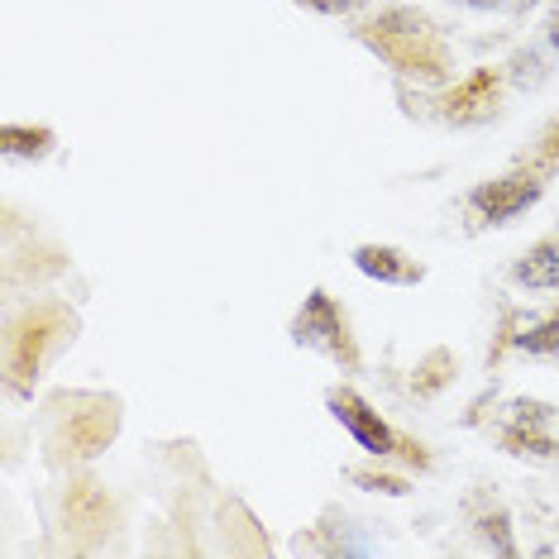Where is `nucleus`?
Instances as JSON below:
<instances>
[{
    "mask_svg": "<svg viewBox=\"0 0 559 559\" xmlns=\"http://www.w3.org/2000/svg\"><path fill=\"white\" fill-rule=\"evenodd\" d=\"M292 340H297L301 349H316V354H325V359H335L345 368H359V345H354V335H349L345 311H340L335 297L321 287H316L311 297L301 301V311L292 316Z\"/></svg>",
    "mask_w": 559,
    "mask_h": 559,
    "instance_id": "f257e3e1",
    "label": "nucleus"
},
{
    "mask_svg": "<svg viewBox=\"0 0 559 559\" xmlns=\"http://www.w3.org/2000/svg\"><path fill=\"white\" fill-rule=\"evenodd\" d=\"M545 197V177L536 168H516L507 177H488L468 192V206H474L488 225H512L521 211H531Z\"/></svg>",
    "mask_w": 559,
    "mask_h": 559,
    "instance_id": "f03ea898",
    "label": "nucleus"
},
{
    "mask_svg": "<svg viewBox=\"0 0 559 559\" xmlns=\"http://www.w3.org/2000/svg\"><path fill=\"white\" fill-rule=\"evenodd\" d=\"M325 406H330V416H335V421L354 436V444H359V450H368L373 460H392V454L402 450L397 430H392L354 388H330V392H325Z\"/></svg>",
    "mask_w": 559,
    "mask_h": 559,
    "instance_id": "7ed1b4c3",
    "label": "nucleus"
},
{
    "mask_svg": "<svg viewBox=\"0 0 559 559\" xmlns=\"http://www.w3.org/2000/svg\"><path fill=\"white\" fill-rule=\"evenodd\" d=\"M354 269L364 277H378V283H392V287H412L426 277L421 263L406 259V253L392 249V245H359L354 249Z\"/></svg>",
    "mask_w": 559,
    "mask_h": 559,
    "instance_id": "20e7f679",
    "label": "nucleus"
},
{
    "mask_svg": "<svg viewBox=\"0 0 559 559\" xmlns=\"http://www.w3.org/2000/svg\"><path fill=\"white\" fill-rule=\"evenodd\" d=\"M512 283L531 287V292H559V235L531 245L521 259L512 263Z\"/></svg>",
    "mask_w": 559,
    "mask_h": 559,
    "instance_id": "39448f33",
    "label": "nucleus"
},
{
    "mask_svg": "<svg viewBox=\"0 0 559 559\" xmlns=\"http://www.w3.org/2000/svg\"><path fill=\"white\" fill-rule=\"evenodd\" d=\"M550 421H555V406L536 402V397H516V402H507V412H502V426H516V430H545Z\"/></svg>",
    "mask_w": 559,
    "mask_h": 559,
    "instance_id": "423d86ee",
    "label": "nucleus"
},
{
    "mask_svg": "<svg viewBox=\"0 0 559 559\" xmlns=\"http://www.w3.org/2000/svg\"><path fill=\"white\" fill-rule=\"evenodd\" d=\"M516 349L521 354H559V311L555 316H540V321H531L526 330H521Z\"/></svg>",
    "mask_w": 559,
    "mask_h": 559,
    "instance_id": "0eeeda50",
    "label": "nucleus"
},
{
    "mask_svg": "<svg viewBox=\"0 0 559 559\" xmlns=\"http://www.w3.org/2000/svg\"><path fill=\"white\" fill-rule=\"evenodd\" d=\"M5 154L10 158H44L53 148V134L48 130H20V124H5Z\"/></svg>",
    "mask_w": 559,
    "mask_h": 559,
    "instance_id": "6e6552de",
    "label": "nucleus"
},
{
    "mask_svg": "<svg viewBox=\"0 0 559 559\" xmlns=\"http://www.w3.org/2000/svg\"><path fill=\"white\" fill-rule=\"evenodd\" d=\"M349 478L359 483V488H368V492H383V498H406V492H412V483H406V478L373 474V468H349Z\"/></svg>",
    "mask_w": 559,
    "mask_h": 559,
    "instance_id": "1a4fd4ad",
    "label": "nucleus"
},
{
    "mask_svg": "<svg viewBox=\"0 0 559 559\" xmlns=\"http://www.w3.org/2000/svg\"><path fill=\"white\" fill-rule=\"evenodd\" d=\"M297 5L316 10V15H349V10H359L364 0H297Z\"/></svg>",
    "mask_w": 559,
    "mask_h": 559,
    "instance_id": "9d476101",
    "label": "nucleus"
},
{
    "mask_svg": "<svg viewBox=\"0 0 559 559\" xmlns=\"http://www.w3.org/2000/svg\"><path fill=\"white\" fill-rule=\"evenodd\" d=\"M464 10H512V5H526V0H454Z\"/></svg>",
    "mask_w": 559,
    "mask_h": 559,
    "instance_id": "9b49d317",
    "label": "nucleus"
},
{
    "mask_svg": "<svg viewBox=\"0 0 559 559\" xmlns=\"http://www.w3.org/2000/svg\"><path fill=\"white\" fill-rule=\"evenodd\" d=\"M545 39H550V48H555V53H559V10H555V15H550V20H545Z\"/></svg>",
    "mask_w": 559,
    "mask_h": 559,
    "instance_id": "f8f14e48",
    "label": "nucleus"
}]
</instances>
